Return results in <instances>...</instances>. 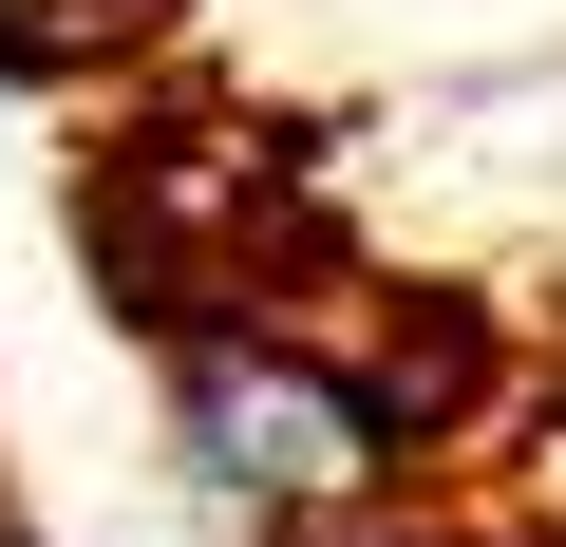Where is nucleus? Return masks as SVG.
Here are the masks:
<instances>
[{
    "label": "nucleus",
    "mask_w": 566,
    "mask_h": 547,
    "mask_svg": "<svg viewBox=\"0 0 566 547\" xmlns=\"http://www.w3.org/2000/svg\"><path fill=\"white\" fill-rule=\"evenodd\" d=\"M170 453H189L227 509H264V528H322V509H359V491L416 472L397 415H378V378H359V340H303V322H208V340H170Z\"/></svg>",
    "instance_id": "1"
},
{
    "label": "nucleus",
    "mask_w": 566,
    "mask_h": 547,
    "mask_svg": "<svg viewBox=\"0 0 566 547\" xmlns=\"http://www.w3.org/2000/svg\"><path fill=\"white\" fill-rule=\"evenodd\" d=\"M359 378H378V415H397V453H453V434L491 415V322H472V303H378V340H359Z\"/></svg>",
    "instance_id": "2"
},
{
    "label": "nucleus",
    "mask_w": 566,
    "mask_h": 547,
    "mask_svg": "<svg viewBox=\"0 0 566 547\" xmlns=\"http://www.w3.org/2000/svg\"><path fill=\"white\" fill-rule=\"evenodd\" d=\"M0 547H39V528H20V509H0Z\"/></svg>",
    "instance_id": "3"
}]
</instances>
